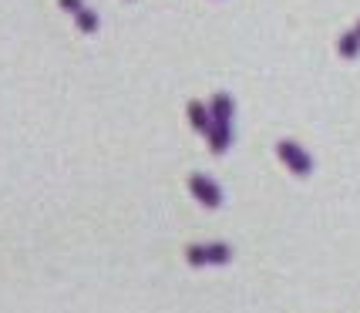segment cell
I'll return each instance as SVG.
<instances>
[{"instance_id": "cell-1", "label": "cell", "mask_w": 360, "mask_h": 313, "mask_svg": "<svg viewBox=\"0 0 360 313\" xmlns=\"http://www.w3.org/2000/svg\"><path fill=\"white\" fill-rule=\"evenodd\" d=\"M188 189H192V196H195V203H202L205 209H219L222 205V189L209 179V175L195 172L188 179Z\"/></svg>"}, {"instance_id": "cell-2", "label": "cell", "mask_w": 360, "mask_h": 313, "mask_svg": "<svg viewBox=\"0 0 360 313\" xmlns=\"http://www.w3.org/2000/svg\"><path fill=\"white\" fill-rule=\"evenodd\" d=\"M276 155L283 158V165H286L290 172H297V175L314 172V162H310V155L300 148L297 141H280V145H276Z\"/></svg>"}, {"instance_id": "cell-3", "label": "cell", "mask_w": 360, "mask_h": 313, "mask_svg": "<svg viewBox=\"0 0 360 313\" xmlns=\"http://www.w3.org/2000/svg\"><path fill=\"white\" fill-rule=\"evenodd\" d=\"M205 139H209V148L222 155L226 148H229V141H233V128L226 125V122H212V128L205 132Z\"/></svg>"}, {"instance_id": "cell-4", "label": "cell", "mask_w": 360, "mask_h": 313, "mask_svg": "<svg viewBox=\"0 0 360 313\" xmlns=\"http://www.w3.org/2000/svg\"><path fill=\"white\" fill-rule=\"evenodd\" d=\"M188 122H192V128H195L199 135H205V132L212 128V111H209V105L188 101Z\"/></svg>"}, {"instance_id": "cell-5", "label": "cell", "mask_w": 360, "mask_h": 313, "mask_svg": "<svg viewBox=\"0 0 360 313\" xmlns=\"http://www.w3.org/2000/svg\"><path fill=\"white\" fill-rule=\"evenodd\" d=\"M209 111H212V122H226L233 125V98L226 91H219L212 101H209Z\"/></svg>"}, {"instance_id": "cell-6", "label": "cell", "mask_w": 360, "mask_h": 313, "mask_svg": "<svg viewBox=\"0 0 360 313\" xmlns=\"http://www.w3.org/2000/svg\"><path fill=\"white\" fill-rule=\"evenodd\" d=\"M229 260H233L229 243H205V263H209V267H222V263H229Z\"/></svg>"}, {"instance_id": "cell-7", "label": "cell", "mask_w": 360, "mask_h": 313, "mask_svg": "<svg viewBox=\"0 0 360 313\" xmlns=\"http://www.w3.org/2000/svg\"><path fill=\"white\" fill-rule=\"evenodd\" d=\"M340 54H344V58H357L360 54V34L357 31H350L340 37Z\"/></svg>"}, {"instance_id": "cell-8", "label": "cell", "mask_w": 360, "mask_h": 313, "mask_svg": "<svg viewBox=\"0 0 360 313\" xmlns=\"http://www.w3.org/2000/svg\"><path fill=\"white\" fill-rule=\"evenodd\" d=\"M186 260H188V267H195V269L209 267V263H205V243H192L186 250Z\"/></svg>"}, {"instance_id": "cell-9", "label": "cell", "mask_w": 360, "mask_h": 313, "mask_svg": "<svg viewBox=\"0 0 360 313\" xmlns=\"http://www.w3.org/2000/svg\"><path fill=\"white\" fill-rule=\"evenodd\" d=\"M75 17H78V27L84 34H94V31H98V14H94V11H88V7H84V11H78Z\"/></svg>"}, {"instance_id": "cell-10", "label": "cell", "mask_w": 360, "mask_h": 313, "mask_svg": "<svg viewBox=\"0 0 360 313\" xmlns=\"http://www.w3.org/2000/svg\"><path fill=\"white\" fill-rule=\"evenodd\" d=\"M61 4V11H68V14H78V11H84V0H58Z\"/></svg>"}, {"instance_id": "cell-11", "label": "cell", "mask_w": 360, "mask_h": 313, "mask_svg": "<svg viewBox=\"0 0 360 313\" xmlns=\"http://www.w3.org/2000/svg\"><path fill=\"white\" fill-rule=\"evenodd\" d=\"M357 34H360V24H357Z\"/></svg>"}]
</instances>
